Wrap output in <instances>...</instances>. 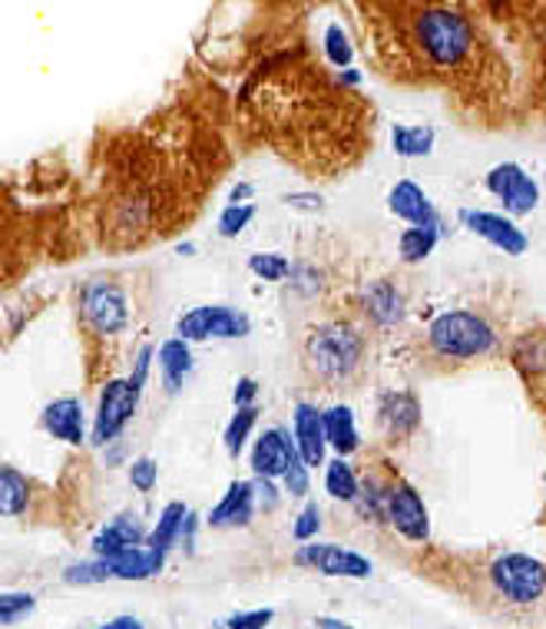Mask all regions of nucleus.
<instances>
[{
    "label": "nucleus",
    "mask_w": 546,
    "mask_h": 629,
    "mask_svg": "<svg viewBox=\"0 0 546 629\" xmlns=\"http://www.w3.org/2000/svg\"><path fill=\"white\" fill-rule=\"evenodd\" d=\"M318 530H321V507H318L315 501H308V504L298 510L295 524H292V537H295L298 543H315Z\"/></svg>",
    "instance_id": "35"
},
{
    "label": "nucleus",
    "mask_w": 546,
    "mask_h": 629,
    "mask_svg": "<svg viewBox=\"0 0 546 629\" xmlns=\"http://www.w3.org/2000/svg\"><path fill=\"white\" fill-rule=\"evenodd\" d=\"M156 358H159L162 387H166L169 394H179V391H182V381H186L190 371H193V348H190V341L169 338V341L159 345Z\"/></svg>",
    "instance_id": "21"
},
{
    "label": "nucleus",
    "mask_w": 546,
    "mask_h": 629,
    "mask_svg": "<svg viewBox=\"0 0 546 629\" xmlns=\"http://www.w3.org/2000/svg\"><path fill=\"white\" fill-rule=\"evenodd\" d=\"M152 358H156V348L152 345H143L139 355H136V364L129 371V378H113L106 381L103 394H100V404H96V414H93V435L90 441L96 448H110L123 428L133 422V414L139 407V397H143V387L149 381V368H152Z\"/></svg>",
    "instance_id": "3"
},
{
    "label": "nucleus",
    "mask_w": 546,
    "mask_h": 629,
    "mask_svg": "<svg viewBox=\"0 0 546 629\" xmlns=\"http://www.w3.org/2000/svg\"><path fill=\"white\" fill-rule=\"evenodd\" d=\"M27 504H31V481L18 468L4 464L0 468V514L21 517L27 510Z\"/></svg>",
    "instance_id": "25"
},
{
    "label": "nucleus",
    "mask_w": 546,
    "mask_h": 629,
    "mask_svg": "<svg viewBox=\"0 0 546 629\" xmlns=\"http://www.w3.org/2000/svg\"><path fill=\"white\" fill-rule=\"evenodd\" d=\"M460 223L464 229H470L474 236H480L487 246L500 249L503 256H523L530 249L526 233L516 226V220L503 216V213H490V209H460Z\"/></svg>",
    "instance_id": "11"
},
{
    "label": "nucleus",
    "mask_w": 546,
    "mask_h": 629,
    "mask_svg": "<svg viewBox=\"0 0 546 629\" xmlns=\"http://www.w3.org/2000/svg\"><path fill=\"white\" fill-rule=\"evenodd\" d=\"M252 186L249 182H239V186H232V192H229V205H249V199H252Z\"/></svg>",
    "instance_id": "41"
},
{
    "label": "nucleus",
    "mask_w": 546,
    "mask_h": 629,
    "mask_svg": "<svg viewBox=\"0 0 546 629\" xmlns=\"http://www.w3.org/2000/svg\"><path fill=\"white\" fill-rule=\"evenodd\" d=\"M146 540H149V533H146V527L139 524V517H136V514H120V517H113V520L93 537V553H96L100 560H116V557H123V553H129V550L146 547Z\"/></svg>",
    "instance_id": "17"
},
{
    "label": "nucleus",
    "mask_w": 546,
    "mask_h": 629,
    "mask_svg": "<svg viewBox=\"0 0 546 629\" xmlns=\"http://www.w3.org/2000/svg\"><path fill=\"white\" fill-rule=\"evenodd\" d=\"M325 57H328L331 67H338V70H351L354 47H351V41H348V34H344L341 24H328V27H325Z\"/></svg>",
    "instance_id": "30"
},
{
    "label": "nucleus",
    "mask_w": 546,
    "mask_h": 629,
    "mask_svg": "<svg viewBox=\"0 0 546 629\" xmlns=\"http://www.w3.org/2000/svg\"><path fill=\"white\" fill-rule=\"evenodd\" d=\"M80 315L96 335H120L129 325V299L123 285L110 279H93L80 292Z\"/></svg>",
    "instance_id": "7"
},
{
    "label": "nucleus",
    "mask_w": 546,
    "mask_h": 629,
    "mask_svg": "<svg viewBox=\"0 0 546 629\" xmlns=\"http://www.w3.org/2000/svg\"><path fill=\"white\" fill-rule=\"evenodd\" d=\"M120 458H123V448H120V441H113V448L106 451V464H120Z\"/></svg>",
    "instance_id": "46"
},
{
    "label": "nucleus",
    "mask_w": 546,
    "mask_h": 629,
    "mask_svg": "<svg viewBox=\"0 0 546 629\" xmlns=\"http://www.w3.org/2000/svg\"><path fill=\"white\" fill-rule=\"evenodd\" d=\"M292 262L282 252H255L249 256V272L262 282H285L292 276Z\"/></svg>",
    "instance_id": "28"
},
{
    "label": "nucleus",
    "mask_w": 546,
    "mask_h": 629,
    "mask_svg": "<svg viewBox=\"0 0 546 629\" xmlns=\"http://www.w3.org/2000/svg\"><path fill=\"white\" fill-rule=\"evenodd\" d=\"M315 626H318V629H354L351 622L334 619V616H315Z\"/></svg>",
    "instance_id": "44"
},
{
    "label": "nucleus",
    "mask_w": 546,
    "mask_h": 629,
    "mask_svg": "<svg viewBox=\"0 0 546 629\" xmlns=\"http://www.w3.org/2000/svg\"><path fill=\"white\" fill-rule=\"evenodd\" d=\"M388 209L405 220L408 226L418 229H441V216H437V205L431 202V195L414 182V179H398L388 192Z\"/></svg>",
    "instance_id": "14"
},
{
    "label": "nucleus",
    "mask_w": 546,
    "mask_h": 629,
    "mask_svg": "<svg viewBox=\"0 0 546 629\" xmlns=\"http://www.w3.org/2000/svg\"><path fill=\"white\" fill-rule=\"evenodd\" d=\"M255 422H259V404H252V407H236V414L229 417V425H226V435H223L229 458H239V454L246 451Z\"/></svg>",
    "instance_id": "27"
},
{
    "label": "nucleus",
    "mask_w": 546,
    "mask_h": 629,
    "mask_svg": "<svg viewBox=\"0 0 546 629\" xmlns=\"http://www.w3.org/2000/svg\"><path fill=\"white\" fill-rule=\"evenodd\" d=\"M196 527H200V520H196V514H190L186 527H182V543H186L190 553H193V547H196Z\"/></svg>",
    "instance_id": "43"
},
{
    "label": "nucleus",
    "mask_w": 546,
    "mask_h": 629,
    "mask_svg": "<svg viewBox=\"0 0 546 629\" xmlns=\"http://www.w3.org/2000/svg\"><path fill=\"white\" fill-rule=\"evenodd\" d=\"M325 435H328V448L338 458H348L361 448L357 422H354V411L348 404H331L325 411Z\"/></svg>",
    "instance_id": "22"
},
{
    "label": "nucleus",
    "mask_w": 546,
    "mask_h": 629,
    "mask_svg": "<svg viewBox=\"0 0 546 629\" xmlns=\"http://www.w3.org/2000/svg\"><path fill=\"white\" fill-rule=\"evenodd\" d=\"M357 507L364 510V517L388 520V484H382L378 478L361 481V497H357Z\"/></svg>",
    "instance_id": "31"
},
{
    "label": "nucleus",
    "mask_w": 546,
    "mask_h": 629,
    "mask_svg": "<svg viewBox=\"0 0 546 629\" xmlns=\"http://www.w3.org/2000/svg\"><path fill=\"white\" fill-rule=\"evenodd\" d=\"M190 514H193V510H190L186 504H179V501H169V504L162 507V514H159V520H156V527L149 530V540H146V550H149V557H152L156 573H162L169 550L182 540V527H186Z\"/></svg>",
    "instance_id": "19"
},
{
    "label": "nucleus",
    "mask_w": 546,
    "mask_h": 629,
    "mask_svg": "<svg viewBox=\"0 0 546 629\" xmlns=\"http://www.w3.org/2000/svg\"><path fill=\"white\" fill-rule=\"evenodd\" d=\"M129 484L139 491V494H152L156 491V484H159V464L152 461V458H133L129 464Z\"/></svg>",
    "instance_id": "34"
},
{
    "label": "nucleus",
    "mask_w": 546,
    "mask_h": 629,
    "mask_svg": "<svg viewBox=\"0 0 546 629\" xmlns=\"http://www.w3.org/2000/svg\"><path fill=\"white\" fill-rule=\"evenodd\" d=\"M364 355H368V338L354 322L344 318L318 322L302 338L305 368L328 387L351 384L364 368Z\"/></svg>",
    "instance_id": "1"
},
{
    "label": "nucleus",
    "mask_w": 546,
    "mask_h": 629,
    "mask_svg": "<svg viewBox=\"0 0 546 629\" xmlns=\"http://www.w3.org/2000/svg\"><path fill=\"white\" fill-rule=\"evenodd\" d=\"M292 438H295L298 458L308 468H321L325 464L328 435H325V411L318 404L295 401V407H292Z\"/></svg>",
    "instance_id": "12"
},
{
    "label": "nucleus",
    "mask_w": 546,
    "mask_h": 629,
    "mask_svg": "<svg viewBox=\"0 0 546 629\" xmlns=\"http://www.w3.org/2000/svg\"><path fill=\"white\" fill-rule=\"evenodd\" d=\"M441 243V229H418V226H408L401 236H398V252L408 266H418L424 262Z\"/></svg>",
    "instance_id": "26"
},
{
    "label": "nucleus",
    "mask_w": 546,
    "mask_h": 629,
    "mask_svg": "<svg viewBox=\"0 0 546 629\" xmlns=\"http://www.w3.org/2000/svg\"><path fill=\"white\" fill-rule=\"evenodd\" d=\"M414 41L421 47V54L441 67V70H454L460 67L477 37H474V24L460 14V11H451V8H428L414 18Z\"/></svg>",
    "instance_id": "4"
},
{
    "label": "nucleus",
    "mask_w": 546,
    "mask_h": 629,
    "mask_svg": "<svg viewBox=\"0 0 546 629\" xmlns=\"http://www.w3.org/2000/svg\"><path fill=\"white\" fill-rule=\"evenodd\" d=\"M282 487H285L288 497H308V491H311V468L298 458V461L288 468V474L282 478Z\"/></svg>",
    "instance_id": "36"
},
{
    "label": "nucleus",
    "mask_w": 546,
    "mask_h": 629,
    "mask_svg": "<svg viewBox=\"0 0 546 629\" xmlns=\"http://www.w3.org/2000/svg\"><path fill=\"white\" fill-rule=\"evenodd\" d=\"M388 524L411 543L431 540V514L424 497L405 478L388 481Z\"/></svg>",
    "instance_id": "9"
},
{
    "label": "nucleus",
    "mask_w": 546,
    "mask_h": 629,
    "mask_svg": "<svg viewBox=\"0 0 546 629\" xmlns=\"http://www.w3.org/2000/svg\"><path fill=\"white\" fill-rule=\"evenodd\" d=\"M500 345L497 328L470 308H451L441 312L428 325V348L441 361H480L493 355Z\"/></svg>",
    "instance_id": "2"
},
{
    "label": "nucleus",
    "mask_w": 546,
    "mask_h": 629,
    "mask_svg": "<svg viewBox=\"0 0 546 629\" xmlns=\"http://www.w3.org/2000/svg\"><path fill=\"white\" fill-rule=\"evenodd\" d=\"M41 428L54 438L64 441L70 448H80L87 441V417H83V404L80 397H57L44 407L41 414Z\"/></svg>",
    "instance_id": "15"
},
{
    "label": "nucleus",
    "mask_w": 546,
    "mask_h": 629,
    "mask_svg": "<svg viewBox=\"0 0 546 629\" xmlns=\"http://www.w3.org/2000/svg\"><path fill=\"white\" fill-rule=\"evenodd\" d=\"M252 318L232 305H196L175 322V338L182 341H209V338H246Z\"/></svg>",
    "instance_id": "6"
},
{
    "label": "nucleus",
    "mask_w": 546,
    "mask_h": 629,
    "mask_svg": "<svg viewBox=\"0 0 546 629\" xmlns=\"http://www.w3.org/2000/svg\"><path fill=\"white\" fill-rule=\"evenodd\" d=\"M487 192L503 205V213L510 220L516 216H530L539 205V182L520 166V162H497L487 176H484Z\"/></svg>",
    "instance_id": "8"
},
{
    "label": "nucleus",
    "mask_w": 546,
    "mask_h": 629,
    "mask_svg": "<svg viewBox=\"0 0 546 629\" xmlns=\"http://www.w3.org/2000/svg\"><path fill=\"white\" fill-rule=\"evenodd\" d=\"M64 580L70 583V586H90V583H106V580H116V573H113V566H110V560H83V563H70L67 570H64Z\"/></svg>",
    "instance_id": "29"
},
{
    "label": "nucleus",
    "mask_w": 546,
    "mask_h": 629,
    "mask_svg": "<svg viewBox=\"0 0 546 629\" xmlns=\"http://www.w3.org/2000/svg\"><path fill=\"white\" fill-rule=\"evenodd\" d=\"M37 609L34 593H0V626H18Z\"/></svg>",
    "instance_id": "32"
},
{
    "label": "nucleus",
    "mask_w": 546,
    "mask_h": 629,
    "mask_svg": "<svg viewBox=\"0 0 546 629\" xmlns=\"http://www.w3.org/2000/svg\"><path fill=\"white\" fill-rule=\"evenodd\" d=\"M175 252H179V256H193L196 246H193V243H182V246H175Z\"/></svg>",
    "instance_id": "47"
},
{
    "label": "nucleus",
    "mask_w": 546,
    "mask_h": 629,
    "mask_svg": "<svg viewBox=\"0 0 546 629\" xmlns=\"http://www.w3.org/2000/svg\"><path fill=\"white\" fill-rule=\"evenodd\" d=\"M295 563L311 566L325 576H344V580H368L375 573L368 557H361L341 543H302L295 550Z\"/></svg>",
    "instance_id": "10"
},
{
    "label": "nucleus",
    "mask_w": 546,
    "mask_h": 629,
    "mask_svg": "<svg viewBox=\"0 0 546 629\" xmlns=\"http://www.w3.org/2000/svg\"><path fill=\"white\" fill-rule=\"evenodd\" d=\"M325 494L331 501H344V504H357L361 497V478L354 474V468L348 464V458H331L325 464Z\"/></svg>",
    "instance_id": "24"
},
{
    "label": "nucleus",
    "mask_w": 546,
    "mask_h": 629,
    "mask_svg": "<svg viewBox=\"0 0 546 629\" xmlns=\"http://www.w3.org/2000/svg\"><path fill=\"white\" fill-rule=\"evenodd\" d=\"M96 629H143V622L136 616H116V619H110V622H103Z\"/></svg>",
    "instance_id": "42"
},
{
    "label": "nucleus",
    "mask_w": 546,
    "mask_h": 629,
    "mask_svg": "<svg viewBox=\"0 0 546 629\" xmlns=\"http://www.w3.org/2000/svg\"><path fill=\"white\" fill-rule=\"evenodd\" d=\"M487 580L510 606H536L546 596V563L530 553H500L487 566Z\"/></svg>",
    "instance_id": "5"
},
{
    "label": "nucleus",
    "mask_w": 546,
    "mask_h": 629,
    "mask_svg": "<svg viewBox=\"0 0 546 629\" xmlns=\"http://www.w3.org/2000/svg\"><path fill=\"white\" fill-rule=\"evenodd\" d=\"M341 83H348V87H354V83H361V74L357 70H341V77H338Z\"/></svg>",
    "instance_id": "45"
},
{
    "label": "nucleus",
    "mask_w": 546,
    "mask_h": 629,
    "mask_svg": "<svg viewBox=\"0 0 546 629\" xmlns=\"http://www.w3.org/2000/svg\"><path fill=\"white\" fill-rule=\"evenodd\" d=\"M288 205L295 209H321V195H311V192H295V195H285Z\"/></svg>",
    "instance_id": "40"
},
{
    "label": "nucleus",
    "mask_w": 546,
    "mask_h": 629,
    "mask_svg": "<svg viewBox=\"0 0 546 629\" xmlns=\"http://www.w3.org/2000/svg\"><path fill=\"white\" fill-rule=\"evenodd\" d=\"M434 126H424V123H398L391 130V146L398 156L405 159H421V156H431L434 153Z\"/></svg>",
    "instance_id": "23"
},
{
    "label": "nucleus",
    "mask_w": 546,
    "mask_h": 629,
    "mask_svg": "<svg viewBox=\"0 0 546 629\" xmlns=\"http://www.w3.org/2000/svg\"><path fill=\"white\" fill-rule=\"evenodd\" d=\"M255 501H259V507L262 510H275L278 504H282V494H278V487H275V481H265V478H255Z\"/></svg>",
    "instance_id": "38"
},
{
    "label": "nucleus",
    "mask_w": 546,
    "mask_h": 629,
    "mask_svg": "<svg viewBox=\"0 0 546 629\" xmlns=\"http://www.w3.org/2000/svg\"><path fill=\"white\" fill-rule=\"evenodd\" d=\"M361 312L372 325L378 328H395L405 322V295L395 282L388 279H375V282H364L361 289Z\"/></svg>",
    "instance_id": "16"
},
{
    "label": "nucleus",
    "mask_w": 546,
    "mask_h": 629,
    "mask_svg": "<svg viewBox=\"0 0 546 629\" xmlns=\"http://www.w3.org/2000/svg\"><path fill=\"white\" fill-rule=\"evenodd\" d=\"M255 397H259V381L255 378H239L236 391H232V404L236 407H252Z\"/></svg>",
    "instance_id": "39"
},
{
    "label": "nucleus",
    "mask_w": 546,
    "mask_h": 629,
    "mask_svg": "<svg viewBox=\"0 0 546 629\" xmlns=\"http://www.w3.org/2000/svg\"><path fill=\"white\" fill-rule=\"evenodd\" d=\"M295 461H298V448H295V438L285 428H269L255 441V448L249 454L252 474L265 478V481H282Z\"/></svg>",
    "instance_id": "13"
},
{
    "label": "nucleus",
    "mask_w": 546,
    "mask_h": 629,
    "mask_svg": "<svg viewBox=\"0 0 546 629\" xmlns=\"http://www.w3.org/2000/svg\"><path fill=\"white\" fill-rule=\"evenodd\" d=\"M255 481H232L223 501L209 510V527L213 530H229V527H249L255 517Z\"/></svg>",
    "instance_id": "18"
},
{
    "label": "nucleus",
    "mask_w": 546,
    "mask_h": 629,
    "mask_svg": "<svg viewBox=\"0 0 546 629\" xmlns=\"http://www.w3.org/2000/svg\"><path fill=\"white\" fill-rule=\"evenodd\" d=\"M255 220V205H226L223 216H219V236L223 239H236L249 223Z\"/></svg>",
    "instance_id": "33"
},
{
    "label": "nucleus",
    "mask_w": 546,
    "mask_h": 629,
    "mask_svg": "<svg viewBox=\"0 0 546 629\" xmlns=\"http://www.w3.org/2000/svg\"><path fill=\"white\" fill-rule=\"evenodd\" d=\"M378 422H382V428H385L395 441L411 438V435L418 431V425H421V404H418V397H414L411 391H391V394H385L382 404H378Z\"/></svg>",
    "instance_id": "20"
},
{
    "label": "nucleus",
    "mask_w": 546,
    "mask_h": 629,
    "mask_svg": "<svg viewBox=\"0 0 546 629\" xmlns=\"http://www.w3.org/2000/svg\"><path fill=\"white\" fill-rule=\"evenodd\" d=\"M275 619V609H249V613H236L226 626L229 629H265Z\"/></svg>",
    "instance_id": "37"
}]
</instances>
